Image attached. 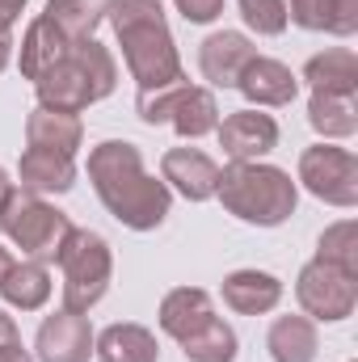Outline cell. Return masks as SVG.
<instances>
[{
	"instance_id": "obj_1",
	"label": "cell",
	"mask_w": 358,
	"mask_h": 362,
	"mask_svg": "<svg viewBox=\"0 0 358 362\" xmlns=\"http://www.w3.org/2000/svg\"><path fill=\"white\" fill-rule=\"evenodd\" d=\"M89 181L105 215L131 232H156L173 211L169 185L144 169V152L131 139H101L89 152Z\"/></svg>"
},
{
	"instance_id": "obj_2",
	"label": "cell",
	"mask_w": 358,
	"mask_h": 362,
	"mask_svg": "<svg viewBox=\"0 0 358 362\" xmlns=\"http://www.w3.org/2000/svg\"><path fill=\"white\" fill-rule=\"evenodd\" d=\"M105 21L118 34L122 64H127L131 81L139 85V93L185 81L181 51H178V42H173V34H169L161 0H110Z\"/></svg>"
},
{
	"instance_id": "obj_3",
	"label": "cell",
	"mask_w": 358,
	"mask_h": 362,
	"mask_svg": "<svg viewBox=\"0 0 358 362\" xmlns=\"http://www.w3.org/2000/svg\"><path fill=\"white\" fill-rule=\"evenodd\" d=\"M215 198L224 202L232 219L249 228H282L299 206V185L291 181L287 169L270 160H241V165L219 169Z\"/></svg>"
},
{
	"instance_id": "obj_4",
	"label": "cell",
	"mask_w": 358,
	"mask_h": 362,
	"mask_svg": "<svg viewBox=\"0 0 358 362\" xmlns=\"http://www.w3.org/2000/svg\"><path fill=\"white\" fill-rule=\"evenodd\" d=\"M114 89H118V64H114L110 47L97 38L72 42L64 51V59L34 81L38 105L64 110V114H85L89 105L105 101Z\"/></svg>"
},
{
	"instance_id": "obj_5",
	"label": "cell",
	"mask_w": 358,
	"mask_h": 362,
	"mask_svg": "<svg viewBox=\"0 0 358 362\" xmlns=\"http://www.w3.org/2000/svg\"><path fill=\"white\" fill-rule=\"evenodd\" d=\"M55 266H59V278H64V282H59L64 308L89 316L93 308L105 299L110 282H114V249H110V240H105L101 232L72 223V232H68L64 245H59Z\"/></svg>"
},
{
	"instance_id": "obj_6",
	"label": "cell",
	"mask_w": 358,
	"mask_h": 362,
	"mask_svg": "<svg viewBox=\"0 0 358 362\" xmlns=\"http://www.w3.org/2000/svg\"><path fill=\"white\" fill-rule=\"evenodd\" d=\"M72 232V219L51 206L47 198L38 194H25V189H13L0 206V236L21 249L25 262H42V266H55L59 257V245L64 236Z\"/></svg>"
},
{
	"instance_id": "obj_7",
	"label": "cell",
	"mask_w": 358,
	"mask_h": 362,
	"mask_svg": "<svg viewBox=\"0 0 358 362\" xmlns=\"http://www.w3.org/2000/svg\"><path fill=\"white\" fill-rule=\"evenodd\" d=\"M295 185H304L312 198L350 211L358 206V156L342 144H312L299 152V169H295Z\"/></svg>"
},
{
	"instance_id": "obj_8",
	"label": "cell",
	"mask_w": 358,
	"mask_h": 362,
	"mask_svg": "<svg viewBox=\"0 0 358 362\" xmlns=\"http://www.w3.org/2000/svg\"><path fill=\"white\" fill-rule=\"evenodd\" d=\"M295 299L299 312L316 325H342L358 308V278L321 257H312L304 270L295 274Z\"/></svg>"
},
{
	"instance_id": "obj_9",
	"label": "cell",
	"mask_w": 358,
	"mask_h": 362,
	"mask_svg": "<svg viewBox=\"0 0 358 362\" xmlns=\"http://www.w3.org/2000/svg\"><path fill=\"white\" fill-rule=\"evenodd\" d=\"M215 139H219L228 165L266 160L270 152L278 148V122H274V114H262V110L245 105V110H232L228 118H219Z\"/></svg>"
},
{
	"instance_id": "obj_10",
	"label": "cell",
	"mask_w": 358,
	"mask_h": 362,
	"mask_svg": "<svg viewBox=\"0 0 358 362\" xmlns=\"http://www.w3.org/2000/svg\"><path fill=\"white\" fill-rule=\"evenodd\" d=\"M93 325L85 312L59 308L51 316H42L38 333H34V358L38 362H89L93 358Z\"/></svg>"
},
{
	"instance_id": "obj_11",
	"label": "cell",
	"mask_w": 358,
	"mask_h": 362,
	"mask_svg": "<svg viewBox=\"0 0 358 362\" xmlns=\"http://www.w3.org/2000/svg\"><path fill=\"white\" fill-rule=\"evenodd\" d=\"M258 47L249 34L241 30H215L198 42V72L207 81V89H236L241 72L253 64Z\"/></svg>"
},
{
	"instance_id": "obj_12",
	"label": "cell",
	"mask_w": 358,
	"mask_h": 362,
	"mask_svg": "<svg viewBox=\"0 0 358 362\" xmlns=\"http://www.w3.org/2000/svg\"><path fill=\"white\" fill-rule=\"evenodd\" d=\"M161 181L185 202H211L219 185V165L202 148H169L161 156Z\"/></svg>"
},
{
	"instance_id": "obj_13",
	"label": "cell",
	"mask_w": 358,
	"mask_h": 362,
	"mask_svg": "<svg viewBox=\"0 0 358 362\" xmlns=\"http://www.w3.org/2000/svg\"><path fill=\"white\" fill-rule=\"evenodd\" d=\"M236 93L253 105V110H278V105H291L299 97V76L282 64V59H270V55H253V64L241 72Z\"/></svg>"
},
{
	"instance_id": "obj_14",
	"label": "cell",
	"mask_w": 358,
	"mask_h": 362,
	"mask_svg": "<svg viewBox=\"0 0 358 362\" xmlns=\"http://www.w3.org/2000/svg\"><path fill=\"white\" fill-rule=\"evenodd\" d=\"M76 185V156L51 152V148H25L17 160V189L25 194H68Z\"/></svg>"
},
{
	"instance_id": "obj_15",
	"label": "cell",
	"mask_w": 358,
	"mask_h": 362,
	"mask_svg": "<svg viewBox=\"0 0 358 362\" xmlns=\"http://www.w3.org/2000/svg\"><path fill=\"white\" fill-rule=\"evenodd\" d=\"M224 308H232L236 316H270L282 303V278L270 270H232L224 274Z\"/></svg>"
},
{
	"instance_id": "obj_16",
	"label": "cell",
	"mask_w": 358,
	"mask_h": 362,
	"mask_svg": "<svg viewBox=\"0 0 358 362\" xmlns=\"http://www.w3.org/2000/svg\"><path fill=\"white\" fill-rule=\"evenodd\" d=\"M93 358L97 362H161V341L148 325L135 320H114L93 337Z\"/></svg>"
},
{
	"instance_id": "obj_17",
	"label": "cell",
	"mask_w": 358,
	"mask_h": 362,
	"mask_svg": "<svg viewBox=\"0 0 358 362\" xmlns=\"http://www.w3.org/2000/svg\"><path fill=\"white\" fill-rule=\"evenodd\" d=\"M211 316H215V303H211V291H202V286H173L156 308V325L173 341H185Z\"/></svg>"
},
{
	"instance_id": "obj_18",
	"label": "cell",
	"mask_w": 358,
	"mask_h": 362,
	"mask_svg": "<svg viewBox=\"0 0 358 362\" xmlns=\"http://www.w3.org/2000/svg\"><path fill=\"white\" fill-rule=\"evenodd\" d=\"M266 354L270 362H316V354H321L316 320H308L304 312L274 316L266 333Z\"/></svg>"
},
{
	"instance_id": "obj_19",
	"label": "cell",
	"mask_w": 358,
	"mask_h": 362,
	"mask_svg": "<svg viewBox=\"0 0 358 362\" xmlns=\"http://www.w3.org/2000/svg\"><path fill=\"white\" fill-rule=\"evenodd\" d=\"M81 144H85L81 114H64V110H47V105L30 110V118H25V148H51V152L76 156Z\"/></svg>"
},
{
	"instance_id": "obj_20",
	"label": "cell",
	"mask_w": 358,
	"mask_h": 362,
	"mask_svg": "<svg viewBox=\"0 0 358 362\" xmlns=\"http://www.w3.org/2000/svg\"><path fill=\"white\" fill-rule=\"evenodd\" d=\"M72 42L38 13L30 25H25V34H21V47H17V68H21V81H38L42 72H51L59 59H64V51H68Z\"/></svg>"
},
{
	"instance_id": "obj_21",
	"label": "cell",
	"mask_w": 358,
	"mask_h": 362,
	"mask_svg": "<svg viewBox=\"0 0 358 362\" xmlns=\"http://www.w3.org/2000/svg\"><path fill=\"white\" fill-rule=\"evenodd\" d=\"M219 118H224V114H219L215 89H207V85H185V89L178 93L173 114H169V127L178 131L185 144H198V139L215 135Z\"/></svg>"
},
{
	"instance_id": "obj_22",
	"label": "cell",
	"mask_w": 358,
	"mask_h": 362,
	"mask_svg": "<svg viewBox=\"0 0 358 362\" xmlns=\"http://www.w3.org/2000/svg\"><path fill=\"white\" fill-rule=\"evenodd\" d=\"M51 270L42 262H13V270L0 278V299L13 308V312H42L51 303Z\"/></svg>"
},
{
	"instance_id": "obj_23",
	"label": "cell",
	"mask_w": 358,
	"mask_h": 362,
	"mask_svg": "<svg viewBox=\"0 0 358 362\" xmlns=\"http://www.w3.org/2000/svg\"><path fill=\"white\" fill-rule=\"evenodd\" d=\"M312 93H350L358 97V55L350 47H325L304 64V76Z\"/></svg>"
},
{
	"instance_id": "obj_24",
	"label": "cell",
	"mask_w": 358,
	"mask_h": 362,
	"mask_svg": "<svg viewBox=\"0 0 358 362\" xmlns=\"http://www.w3.org/2000/svg\"><path fill=\"white\" fill-rule=\"evenodd\" d=\"M308 127L325 144H342L358 131V97L350 93H312L308 97Z\"/></svg>"
},
{
	"instance_id": "obj_25",
	"label": "cell",
	"mask_w": 358,
	"mask_h": 362,
	"mask_svg": "<svg viewBox=\"0 0 358 362\" xmlns=\"http://www.w3.org/2000/svg\"><path fill=\"white\" fill-rule=\"evenodd\" d=\"M185 362H236L241 358V337L224 316L202 320L185 341H178Z\"/></svg>"
},
{
	"instance_id": "obj_26",
	"label": "cell",
	"mask_w": 358,
	"mask_h": 362,
	"mask_svg": "<svg viewBox=\"0 0 358 362\" xmlns=\"http://www.w3.org/2000/svg\"><path fill=\"white\" fill-rule=\"evenodd\" d=\"M105 8H110V0H47L42 17L68 42H81V38H93L97 34V25L105 21Z\"/></svg>"
},
{
	"instance_id": "obj_27",
	"label": "cell",
	"mask_w": 358,
	"mask_h": 362,
	"mask_svg": "<svg viewBox=\"0 0 358 362\" xmlns=\"http://www.w3.org/2000/svg\"><path fill=\"white\" fill-rule=\"evenodd\" d=\"M316 257L358 278V223L354 219L329 223V228L321 232V240H316Z\"/></svg>"
},
{
	"instance_id": "obj_28",
	"label": "cell",
	"mask_w": 358,
	"mask_h": 362,
	"mask_svg": "<svg viewBox=\"0 0 358 362\" xmlns=\"http://www.w3.org/2000/svg\"><path fill=\"white\" fill-rule=\"evenodd\" d=\"M241 21L258 34V38H278L291 21H287V4L282 0H236Z\"/></svg>"
},
{
	"instance_id": "obj_29",
	"label": "cell",
	"mask_w": 358,
	"mask_h": 362,
	"mask_svg": "<svg viewBox=\"0 0 358 362\" xmlns=\"http://www.w3.org/2000/svg\"><path fill=\"white\" fill-rule=\"evenodd\" d=\"M190 81H178V85H165V89H148V93H135V114L144 127H169V114L178 105V93L185 89Z\"/></svg>"
},
{
	"instance_id": "obj_30",
	"label": "cell",
	"mask_w": 358,
	"mask_h": 362,
	"mask_svg": "<svg viewBox=\"0 0 358 362\" xmlns=\"http://www.w3.org/2000/svg\"><path fill=\"white\" fill-rule=\"evenodd\" d=\"M287 4V21L308 30V34H329V17H333V0H282Z\"/></svg>"
},
{
	"instance_id": "obj_31",
	"label": "cell",
	"mask_w": 358,
	"mask_h": 362,
	"mask_svg": "<svg viewBox=\"0 0 358 362\" xmlns=\"http://www.w3.org/2000/svg\"><path fill=\"white\" fill-rule=\"evenodd\" d=\"M173 4H178V13L190 25H211V21L224 17V4L228 0H173Z\"/></svg>"
},
{
	"instance_id": "obj_32",
	"label": "cell",
	"mask_w": 358,
	"mask_h": 362,
	"mask_svg": "<svg viewBox=\"0 0 358 362\" xmlns=\"http://www.w3.org/2000/svg\"><path fill=\"white\" fill-rule=\"evenodd\" d=\"M329 34H333V38H350V34H358V0H333Z\"/></svg>"
},
{
	"instance_id": "obj_33",
	"label": "cell",
	"mask_w": 358,
	"mask_h": 362,
	"mask_svg": "<svg viewBox=\"0 0 358 362\" xmlns=\"http://www.w3.org/2000/svg\"><path fill=\"white\" fill-rule=\"evenodd\" d=\"M25 4H30V0H0V34H13V25H17V17L25 13Z\"/></svg>"
},
{
	"instance_id": "obj_34",
	"label": "cell",
	"mask_w": 358,
	"mask_h": 362,
	"mask_svg": "<svg viewBox=\"0 0 358 362\" xmlns=\"http://www.w3.org/2000/svg\"><path fill=\"white\" fill-rule=\"evenodd\" d=\"M8 341H21V329H17V320L0 308V346H8Z\"/></svg>"
},
{
	"instance_id": "obj_35",
	"label": "cell",
	"mask_w": 358,
	"mask_h": 362,
	"mask_svg": "<svg viewBox=\"0 0 358 362\" xmlns=\"http://www.w3.org/2000/svg\"><path fill=\"white\" fill-rule=\"evenodd\" d=\"M0 362H34V354L21 341H8V346H0Z\"/></svg>"
},
{
	"instance_id": "obj_36",
	"label": "cell",
	"mask_w": 358,
	"mask_h": 362,
	"mask_svg": "<svg viewBox=\"0 0 358 362\" xmlns=\"http://www.w3.org/2000/svg\"><path fill=\"white\" fill-rule=\"evenodd\" d=\"M13 64V34H0V72Z\"/></svg>"
},
{
	"instance_id": "obj_37",
	"label": "cell",
	"mask_w": 358,
	"mask_h": 362,
	"mask_svg": "<svg viewBox=\"0 0 358 362\" xmlns=\"http://www.w3.org/2000/svg\"><path fill=\"white\" fill-rule=\"evenodd\" d=\"M13 189H17V181L8 177V169H4V165H0V206H4V198H8V194H13Z\"/></svg>"
},
{
	"instance_id": "obj_38",
	"label": "cell",
	"mask_w": 358,
	"mask_h": 362,
	"mask_svg": "<svg viewBox=\"0 0 358 362\" xmlns=\"http://www.w3.org/2000/svg\"><path fill=\"white\" fill-rule=\"evenodd\" d=\"M13 270V253H8V249H4V245H0V278H4V274Z\"/></svg>"
},
{
	"instance_id": "obj_39",
	"label": "cell",
	"mask_w": 358,
	"mask_h": 362,
	"mask_svg": "<svg viewBox=\"0 0 358 362\" xmlns=\"http://www.w3.org/2000/svg\"><path fill=\"white\" fill-rule=\"evenodd\" d=\"M350 362H354V358H350Z\"/></svg>"
}]
</instances>
